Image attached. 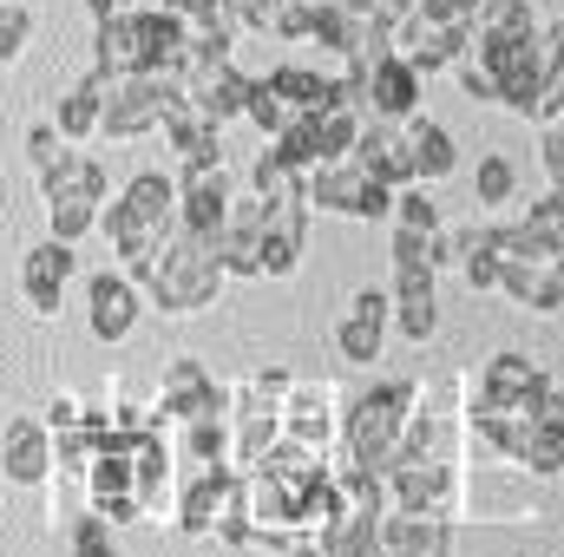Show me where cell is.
<instances>
[{
    "label": "cell",
    "instance_id": "cell-1",
    "mask_svg": "<svg viewBox=\"0 0 564 557\" xmlns=\"http://www.w3.org/2000/svg\"><path fill=\"white\" fill-rule=\"evenodd\" d=\"M224 282L230 276H224V263H217V243L177 223V230L164 237V250H158V263H151V276H144L139 288H144V302H151L158 315L184 321V315H204V308L217 302Z\"/></svg>",
    "mask_w": 564,
    "mask_h": 557
},
{
    "label": "cell",
    "instance_id": "cell-2",
    "mask_svg": "<svg viewBox=\"0 0 564 557\" xmlns=\"http://www.w3.org/2000/svg\"><path fill=\"white\" fill-rule=\"evenodd\" d=\"M414 394H421V381H375V387H361L341 407V459L388 472L394 452H401L408 414H414Z\"/></svg>",
    "mask_w": 564,
    "mask_h": 557
},
{
    "label": "cell",
    "instance_id": "cell-3",
    "mask_svg": "<svg viewBox=\"0 0 564 557\" xmlns=\"http://www.w3.org/2000/svg\"><path fill=\"white\" fill-rule=\"evenodd\" d=\"M341 99L361 106L368 119L408 125V119H421V106H426V73L408 59V53H381V59L341 66Z\"/></svg>",
    "mask_w": 564,
    "mask_h": 557
},
{
    "label": "cell",
    "instance_id": "cell-4",
    "mask_svg": "<svg viewBox=\"0 0 564 557\" xmlns=\"http://www.w3.org/2000/svg\"><path fill=\"white\" fill-rule=\"evenodd\" d=\"M459 518H473V525H532L539 518V479L519 472L512 459H486V466L459 459Z\"/></svg>",
    "mask_w": 564,
    "mask_h": 557
},
{
    "label": "cell",
    "instance_id": "cell-5",
    "mask_svg": "<svg viewBox=\"0 0 564 557\" xmlns=\"http://www.w3.org/2000/svg\"><path fill=\"white\" fill-rule=\"evenodd\" d=\"M308 210L355 217V223H381V217H394V184H381L355 157H328V164L308 171Z\"/></svg>",
    "mask_w": 564,
    "mask_h": 557
},
{
    "label": "cell",
    "instance_id": "cell-6",
    "mask_svg": "<svg viewBox=\"0 0 564 557\" xmlns=\"http://www.w3.org/2000/svg\"><path fill=\"white\" fill-rule=\"evenodd\" d=\"M177 99H184V86L164 79V73H126V79H112V92H106V139L126 144V139L158 132Z\"/></svg>",
    "mask_w": 564,
    "mask_h": 557
},
{
    "label": "cell",
    "instance_id": "cell-7",
    "mask_svg": "<svg viewBox=\"0 0 564 557\" xmlns=\"http://www.w3.org/2000/svg\"><path fill=\"white\" fill-rule=\"evenodd\" d=\"M388 335H394V295L388 288H355L341 321H335V354L348 368H375L388 354Z\"/></svg>",
    "mask_w": 564,
    "mask_h": 557
},
{
    "label": "cell",
    "instance_id": "cell-8",
    "mask_svg": "<svg viewBox=\"0 0 564 557\" xmlns=\"http://www.w3.org/2000/svg\"><path fill=\"white\" fill-rule=\"evenodd\" d=\"M197 414H230V387H217L210 368L184 354V361L164 368L158 401H151V419H158V433H171L177 419H197Z\"/></svg>",
    "mask_w": 564,
    "mask_h": 557
},
{
    "label": "cell",
    "instance_id": "cell-9",
    "mask_svg": "<svg viewBox=\"0 0 564 557\" xmlns=\"http://www.w3.org/2000/svg\"><path fill=\"white\" fill-rule=\"evenodd\" d=\"M466 40H473V26H459V20L433 13L426 0L401 20V26H394V53H408L426 79H433V73H453V66L466 59Z\"/></svg>",
    "mask_w": 564,
    "mask_h": 557
},
{
    "label": "cell",
    "instance_id": "cell-10",
    "mask_svg": "<svg viewBox=\"0 0 564 557\" xmlns=\"http://www.w3.org/2000/svg\"><path fill=\"white\" fill-rule=\"evenodd\" d=\"M139 315H144V288L126 276L119 263H112V270H99V276L86 282V328H93V341H106V348L132 341Z\"/></svg>",
    "mask_w": 564,
    "mask_h": 557
},
{
    "label": "cell",
    "instance_id": "cell-11",
    "mask_svg": "<svg viewBox=\"0 0 564 557\" xmlns=\"http://www.w3.org/2000/svg\"><path fill=\"white\" fill-rule=\"evenodd\" d=\"M263 223H270V197L250 190V197L230 204L224 230L210 237V243H217V263H224L230 282H263Z\"/></svg>",
    "mask_w": 564,
    "mask_h": 557
},
{
    "label": "cell",
    "instance_id": "cell-12",
    "mask_svg": "<svg viewBox=\"0 0 564 557\" xmlns=\"http://www.w3.org/2000/svg\"><path fill=\"white\" fill-rule=\"evenodd\" d=\"M230 439H237V466H257L282 439V394H270L257 374L230 387Z\"/></svg>",
    "mask_w": 564,
    "mask_h": 557
},
{
    "label": "cell",
    "instance_id": "cell-13",
    "mask_svg": "<svg viewBox=\"0 0 564 557\" xmlns=\"http://www.w3.org/2000/svg\"><path fill=\"white\" fill-rule=\"evenodd\" d=\"M341 394L328 387V381H289V394H282V433L289 439H302V446H315V452H328L335 439H341Z\"/></svg>",
    "mask_w": 564,
    "mask_h": 557
},
{
    "label": "cell",
    "instance_id": "cell-14",
    "mask_svg": "<svg viewBox=\"0 0 564 557\" xmlns=\"http://www.w3.org/2000/svg\"><path fill=\"white\" fill-rule=\"evenodd\" d=\"M237 204V184L224 164H177V223L197 237H217Z\"/></svg>",
    "mask_w": 564,
    "mask_h": 557
},
{
    "label": "cell",
    "instance_id": "cell-15",
    "mask_svg": "<svg viewBox=\"0 0 564 557\" xmlns=\"http://www.w3.org/2000/svg\"><path fill=\"white\" fill-rule=\"evenodd\" d=\"M99 237L112 243V263H119V270H126L132 282H144L171 230H151V223H144V217L132 210V204H126V197H106V210H99Z\"/></svg>",
    "mask_w": 564,
    "mask_h": 557
},
{
    "label": "cell",
    "instance_id": "cell-16",
    "mask_svg": "<svg viewBox=\"0 0 564 557\" xmlns=\"http://www.w3.org/2000/svg\"><path fill=\"white\" fill-rule=\"evenodd\" d=\"M0 472H7V485H46L53 479V426H46V414H20L0 426Z\"/></svg>",
    "mask_w": 564,
    "mask_h": 557
},
{
    "label": "cell",
    "instance_id": "cell-17",
    "mask_svg": "<svg viewBox=\"0 0 564 557\" xmlns=\"http://www.w3.org/2000/svg\"><path fill=\"white\" fill-rule=\"evenodd\" d=\"M73 276H79L73 243L46 237L40 250H26V263H20V295H26V308H33L40 321H53V315H59V302H66V282H73Z\"/></svg>",
    "mask_w": 564,
    "mask_h": 557
},
{
    "label": "cell",
    "instance_id": "cell-18",
    "mask_svg": "<svg viewBox=\"0 0 564 557\" xmlns=\"http://www.w3.org/2000/svg\"><path fill=\"white\" fill-rule=\"evenodd\" d=\"M440 270H426V263H394V282H388V295H394V335L401 341H433L440 335V288H433Z\"/></svg>",
    "mask_w": 564,
    "mask_h": 557
},
{
    "label": "cell",
    "instance_id": "cell-19",
    "mask_svg": "<svg viewBox=\"0 0 564 557\" xmlns=\"http://www.w3.org/2000/svg\"><path fill=\"white\" fill-rule=\"evenodd\" d=\"M184 106H191L197 119H210V125H237V119L250 112V73H237V59L204 66V73L184 79Z\"/></svg>",
    "mask_w": 564,
    "mask_h": 557
},
{
    "label": "cell",
    "instance_id": "cell-20",
    "mask_svg": "<svg viewBox=\"0 0 564 557\" xmlns=\"http://www.w3.org/2000/svg\"><path fill=\"white\" fill-rule=\"evenodd\" d=\"M499 295L525 315H564V256H512Z\"/></svg>",
    "mask_w": 564,
    "mask_h": 557
},
{
    "label": "cell",
    "instance_id": "cell-21",
    "mask_svg": "<svg viewBox=\"0 0 564 557\" xmlns=\"http://www.w3.org/2000/svg\"><path fill=\"white\" fill-rule=\"evenodd\" d=\"M237 466H204L177 485V505H171V525L184 538H217V512H224V492H230Z\"/></svg>",
    "mask_w": 564,
    "mask_h": 557
},
{
    "label": "cell",
    "instance_id": "cell-22",
    "mask_svg": "<svg viewBox=\"0 0 564 557\" xmlns=\"http://www.w3.org/2000/svg\"><path fill=\"white\" fill-rule=\"evenodd\" d=\"M302 243H308V197L270 204V223H263V282L295 276L302 270Z\"/></svg>",
    "mask_w": 564,
    "mask_h": 557
},
{
    "label": "cell",
    "instance_id": "cell-23",
    "mask_svg": "<svg viewBox=\"0 0 564 557\" xmlns=\"http://www.w3.org/2000/svg\"><path fill=\"white\" fill-rule=\"evenodd\" d=\"M381 557H453V518L394 505L381 518Z\"/></svg>",
    "mask_w": 564,
    "mask_h": 557
},
{
    "label": "cell",
    "instance_id": "cell-24",
    "mask_svg": "<svg viewBox=\"0 0 564 557\" xmlns=\"http://www.w3.org/2000/svg\"><path fill=\"white\" fill-rule=\"evenodd\" d=\"M171 452L177 466L204 472V466H237V439H230V414H197L171 426Z\"/></svg>",
    "mask_w": 564,
    "mask_h": 557
},
{
    "label": "cell",
    "instance_id": "cell-25",
    "mask_svg": "<svg viewBox=\"0 0 564 557\" xmlns=\"http://www.w3.org/2000/svg\"><path fill=\"white\" fill-rule=\"evenodd\" d=\"M361 171H375L381 184H414V157H408V125H388V119H368L361 125V139H355V151H348Z\"/></svg>",
    "mask_w": 564,
    "mask_h": 557
},
{
    "label": "cell",
    "instance_id": "cell-26",
    "mask_svg": "<svg viewBox=\"0 0 564 557\" xmlns=\"http://www.w3.org/2000/svg\"><path fill=\"white\" fill-rule=\"evenodd\" d=\"M106 92H112V79L93 66L59 106H53V125H59V139L66 144H86V139H106Z\"/></svg>",
    "mask_w": 564,
    "mask_h": 557
},
{
    "label": "cell",
    "instance_id": "cell-27",
    "mask_svg": "<svg viewBox=\"0 0 564 557\" xmlns=\"http://www.w3.org/2000/svg\"><path fill=\"white\" fill-rule=\"evenodd\" d=\"M459 276H466L473 295H499V276H506L499 223H466V230H459Z\"/></svg>",
    "mask_w": 564,
    "mask_h": 557
},
{
    "label": "cell",
    "instance_id": "cell-28",
    "mask_svg": "<svg viewBox=\"0 0 564 557\" xmlns=\"http://www.w3.org/2000/svg\"><path fill=\"white\" fill-rule=\"evenodd\" d=\"M408 157H414V184H446L459 171V144L440 119H408Z\"/></svg>",
    "mask_w": 564,
    "mask_h": 557
},
{
    "label": "cell",
    "instance_id": "cell-29",
    "mask_svg": "<svg viewBox=\"0 0 564 557\" xmlns=\"http://www.w3.org/2000/svg\"><path fill=\"white\" fill-rule=\"evenodd\" d=\"M158 132H164V144H171V151H177L184 164H224V125L197 119V112H191L184 99H177V106L164 112V125H158Z\"/></svg>",
    "mask_w": 564,
    "mask_h": 557
},
{
    "label": "cell",
    "instance_id": "cell-30",
    "mask_svg": "<svg viewBox=\"0 0 564 557\" xmlns=\"http://www.w3.org/2000/svg\"><path fill=\"white\" fill-rule=\"evenodd\" d=\"M33 184H40V204H53V197H99V204H106V197H112V190H106V171H99L79 144H66V151H59V164H53V171H40Z\"/></svg>",
    "mask_w": 564,
    "mask_h": 557
},
{
    "label": "cell",
    "instance_id": "cell-31",
    "mask_svg": "<svg viewBox=\"0 0 564 557\" xmlns=\"http://www.w3.org/2000/svg\"><path fill=\"white\" fill-rule=\"evenodd\" d=\"M270 86H276L295 112H328V106H348V99H341V73H315V66H276V73H270Z\"/></svg>",
    "mask_w": 564,
    "mask_h": 557
},
{
    "label": "cell",
    "instance_id": "cell-32",
    "mask_svg": "<svg viewBox=\"0 0 564 557\" xmlns=\"http://www.w3.org/2000/svg\"><path fill=\"white\" fill-rule=\"evenodd\" d=\"M119 197L139 210L151 230H177V171H139Z\"/></svg>",
    "mask_w": 564,
    "mask_h": 557
},
{
    "label": "cell",
    "instance_id": "cell-33",
    "mask_svg": "<svg viewBox=\"0 0 564 557\" xmlns=\"http://www.w3.org/2000/svg\"><path fill=\"white\" fill-rule=\"evenodd\" d=\"M381 518L388 512H341L328 532H315L328 557H381Z\"/></svg>",
    "mask_w": 564,
    "mask_h": 557
},
{
    "label": "cell",
    "instance_id": "cell-34",
    "mask_svg": "<svg viewBox=\"0 0 564 557\" xmlns=\"http://www.w3.org/2000/svg\"><path fill=\"white\" fill-rule=\"evenodd\" d=\"M250 190L270 197V204H282V197H308V171H295L276 144H263L257 164H250Z\"/></svg>",
    "mask_w": 564,
    "mask_h": 557
},
{
    "label": "cell",
    "instance_id": "cell-35",
    "mask_svg": "<svg viewBox=\"0 0 564 557\" xmlns=\"http://www.w3.org/2000/svg\"><path fill=\"white\" fill-rule=\"evenodd\" d=\"M217 545H230V551H257V518H250V479H243V466H237V479H230V492H224Z\"/></svg>",
    "mask_w": 564,
    "mask_h": 557
},
{
    "label": "cell",
    "instance_id": "cell-36",
    "mask_svg": "<svg viewBox=\"0 0 564 557\" xmlns=\"http://www.w3.org/2000/svg\"><path fill=\"white\" fill-rule=\"evenodd\" d=\"M473 33H492V40H525V33H539V7H532V0H479Z\"/></svg>",
    "mask_w": 564,
    "mask_h": 557
},
{
    "label": "cell",
    "instance_id": "cell-37",
    "mask_svg": "<svg viewBox=\"0 0 564 557\" xmlns=\"http://www.w3.org/2000/svg\"><path fill=\"white\" fill-rule=\"evenodd\" d=\"M99 197H53L46 204V230L59 237V243H79V237H93L99 230Z\"/></svg>",
    "mask_w": 564,
    "mask_h": 557
},
{
    "label": "cell",
    "instance_id": "cell-38",
    "mask_svg": "<svg viewBox=\"0 0 564 557\" xmlns=\"http://www.w3.org/2000/svg\"><path fill=\"white\" fill-rule=\"evenodd\" d=\"M243 119H250V125H257L263 139H282V132H289V125H295L302 112H295V106L282 99L276 86H270V73H263V79H250V112H243Z\"/></svg>",
    "mask_w": 564,
    "mask_h": 557
},
{
    "label": "cell",
    "instance_id": "cell-39",
    "mask_svg": "<svg viewBox=\"0 0 564 557\" xmlns=\"http://www.w3.org/2000/svg\"><path fill=\"white\" fill-rule=\"evenodd\" d=\"M315 125H322V164H328V157H348V151H355L368 112H361V106H328V112H315Z\"/></svg>",
    "mask_w": 564,
    "mask_h": 557
},
{
    "label": "cell",
    "instance_id": "cell-40",
    "mask_svg": "<svg viewBox=\"0 0 564 557\" xmlns=\"http://www.w3.org/2000/svg\"><path fill=\"white\" fill-rule=\"evenodd\" d=\"M473 197H479V204H512V197H519V164H512L506 151H486L479 171H473Z\"/></svg>",
    "mask_w": 564,
    "mask_h": 557
},
{
    "label": "cell",
    "instance_id": "cell-41",
    "mask_svg": "<svg viewBox=\"0 0 564 557\" xmlns=\"http://www.w3.org/2000/svg\"><path fill=\"white\" fill-rule=\"evenodd\" d=\"M388 223H394V230H426V237H433V230H446V223H440V204H433V184H401V190H394V217H388Z\"/></svg>",
    "mask_w": 564,
    "mask_h": 557
},
{
    "label": "cell",
    "instance_id": "cell-42",
    "mask_svg": "<svg viewBox=\"0 0 564 557\" xmlns=\"http://www.w3.org/2000/svg\"><path fill=\"white\" fill-rule=\"evenodd\" d=\"M112 532H119V525H112L106 512H93V505H86V512L66 525V551H73V557H119Z\"/></svg>",
    "mask_w": 564,
    "mask_h": 557
},
{
    "label": "cell",
    "instance_id": "cell-43",
    "mask_svg": "<svg viewBox=\"0 0 564 557\" xmlns=\"http://www.w3.org/2000/svg\"><path fill=\"white\" fill-rule=\"evenodd\" d=\"M26 40H33V13H26V0L0 7V66H13V59L26 53Z\"/></svg>",
    "mask_w": 564,
    "mask_h": 557
},
{
    "label": "cell",
    "instance_id": "cell-44",
    "mask_svg": "<svg viewBox=\"0 0 564 557\" xmlns=\"http://www.w3.org/2000/svg\"><path fill=\"white\" fill-rule=\"evenodd\" d=\"M59 151H66V139H59V125H53V119H40V125L26 132V164H33V177H40V171H53V164H59Z\"/></svg>",
    "mask_w": 564,
    "mask_h": 557
},
{
    "label": "cell",
    "instance_id": "cell-45",
    "mask_svg": "<svg viewBox=\"0 0 564 557\" xmlns=\"http://www.w3.org/2000/svg\"><path fill=\"white\" fill-rule=\"evenodd\" d=\"M539 164H545V184L564 190V125H539Z\"/></svg>",
    "mask_w": 564,
    "mask_h": 557
},
{
    "label": "cell",
    "instance_id": "cell-46",
    "mask_svg": "<svg viewBox=\"0 0 564 557\" xmlns=\"http://www.w3.org/2000/svg\"><path fill=\"white\" fill-rule=\"evenodd\" d=\"M79 419H86V401H79V394H59V401L46 407V426H53V433H59V426H79Z\"/></svg>",
    "mask_w": 564,
    "mask_h": 557
},
{
    "label": "cell",
    "instance_id": "cell-47",
    "mask_svg": "<svg viewBox=\"0 0 564 557\" xmlns=\"http://www.w3.org/2000/svg\"><path fill=\"white\" fill-rule=\"evenodd\" d=\"M433 13H446V20H459V26H473L479 20V0H426Z\"/></svg>",
    "mask_w": 564,
    "mask_h": 557
},
{
    "label": "cell",
    "instance_id": "cell-48",
    "mask_svg": "<svg viewBox=\"0 0 564 557\" xmlns=\"http://www.w3.org/2000/svg\"><path fill=\"white\" fill-rule=\"evenodd\" d=\"M282 557H328V545H322L315 532H295V538H289V551H282Z\"/></svg>",
    "mask_w": 564,
    "mask_h": 557
},
{
    "label": "cell",
    "instance_id": "cell-49",
    "mask_svg": "<svg viewBox=\"0 0 564 557\" xmlns=\"http://www.w3.org/2000/svg\"><path fill=\"white\" fill-rule=\"evenodd\" d=\"M93 7V20H106V13H119V7H144V0H86Z\"/></svg>",
    "mask_w": 564,
    "mask_h": 557
},
{
    "label": "cell",
    "instance_id": "cell-50",
    "mask_svg": "<svg viewBox=\"0 0 564 557\" xmlns=\"http://www.w3.org/2000/svg\"><path fill=\"white\" fill-rule=\"evenodd\" d=\"M0 7H13V0H0Z\"/></svg>",
    "mask_w": 564,
    "mask_h": 557
},
{
    "label": "cell",
    "instance_id": "cell-51",
    "mask_svg": "<svg viewBox=\"0 0 564 557\" xmlns=\"http://www.w3.org/2000/svg\"><path fill=\"white\" fill-rule=\"evenodd\" d=\"M144 7H151V0H144Z\"/></svg>",
    "mask_w": 564,
    "mask_h": 557
}]
</instances>
